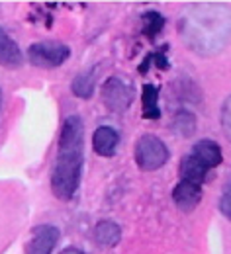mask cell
<instances>
[{
    "instance_id": "6da1fadb",
    "label": "cell",
    "mask_w": 231,
    "mask_h": 254,
    "mask_svg": "<svg viewBox=\"0 0 231 254\" xmlns=\"http://www.w3.org/2000/svg\"><path fill=\"white\" fill-rule=\"evenodd\" d=\"M182 43L208 59L224 51L231 41V6L222 2H196L178 22Z\"/></svg>"
},
{
    "instance_id": "7a4b0ae2",
    "label": "cell",
    "mask_w": 231,
    "mask_h": 254,
    "mask_svg": "<svg viewBox=\"0 0 231 254\" xmlns=\"http://www.w3.org/2000/svg\"><path fill=\"white\" fill-rule=\"evenodd\" d=\"M84 166V122L80 116H67L59 141L57 157L51 170V191L59 201H71L80 188Z\"/></svg>"
},
{
    "instance_id": "3957f363",
    "label": "cell",
    "mask_w": 231,
    "mask_h": 254,
    "mask_svg": "<svg viewBox=\"0 0 231 254\" xmlns=\"http://www.w3.org/2000/svg\"><path fill=\"white\" fill-rule=\"evenodd\" d=\"M224 162V153L218 141L214 139H200L190 151L180 159L178 164V180L194 182L204 186L208 174Z\"/></svg>"
},
{
    "instance_id": "277c9868",
    "label": "cell",
    "mask_w": 231,
    "mask_h": 254,
    "mask_svg": "<svg viewBox=\"0 0 231 254\" xmlns=\"http://www.w3.org/2000/svg\"><path fill=\"white\" fill-rule=\"evenodd\" d=\"M133 159H135V164L139 166V170L155 172L168 162L170 151L161 137L153 133H143L137 137L133 145Z\"/></svg>"
},
{
    "instance_id": "5b68a950",
    "label": "cell",
    "mask_w": 231,
    "mask_h": 254,
    "mask_svg": "<svg viewBox=\"0 0 231 254\" xmlns=\"http://www.w3.org/2000/svg\"><path fill=\"white\" fill-rule=\"evenodd\" d=\"M26 57L33 66L39 68H57L71 59V47L63 41H35L28 47Z\"/></svg>"
},
{
    "instance_id": "8992f818",
    "label": "cell",
    "mask_w": 231,
    "mask_h": 254,
    "mask_svg": "<svg viewBox=\"0 0 231 254\" xmlns=\"http://www.w3.org/2000/svg\"><path fill=\"white\" fill-rule=\"evenodd\" d=\"M100 98L108 112L124 114L132 108L133 88L122 76H108L100 86Z\"/></svg>"
},
{
    "instance_id": "52a82bcc",
    "label": "cell",
    "mask_w": 231,
    "mask_h": 254,
    "mask_svg": "<svg viewBox=\"0 0 231 254\" xmlns=\"http://www.w3.org/2000/svg\"><path fill=\"white\" fill-rule=\"evenodd\" d=\"M59 239H61V231L55 225H49V223L37 225L30 233L24 254H53Z\"/></svg>"
},
{
    "instance_id": "ba28073f",
    "label": "cell",
    "mask_w": 231,
    "mask_h": 254,
    "mask_svg": "<svg viewBox=\"0 0 231 254\" xmlns=\"http://www.w3.org/2000/svg\"><path fill=\"white\" fill-rule=\"evenodd\" d=\"M202 195H204V186L194 182L178 180L176 186L172 188V201L182 213H192L200 205Z\"/></svg>"
},
{
    "instance_id": "9c48e42d",
    "label": "cell",
    "mask_w": 231,
    "mask_h": 254,
    "mask_svg": "<svg viewBox=\"0 0 231 254\" xmlns=\"http://www.w3.org/2000/svg\"><path fill=\"white\" fill-rule=\"evenodd\" d=\"M120 145V133L112 126H100L92 133V149L98 157L110 159L116 155V149Z\"/></svg>"
},
{
    "instance_id": "30bf717a",
    "label": "cell",
    "mask_w": 231,
    "mask_h": 254,
    "mask_svg": "<svg viewBox=\"0 0 231 254\" xmlns=\"http://www.w3.org/2000/svg\"><path fill=\"white\" fill-rule=\"evenodd\" d=\"M24 63L22 49L12 39V35L0 26V66L4 68H18Z\"/></svg>"
},
{
    "instance_id": "8fae6325",
    "label": "cell",
    "mask_w": 231,
    "mask_h": 254,
    "mask_svg": "<svg viewBox=\"0 0 231 254\" xmlns=\"http://www.w3.org/2000/svg\"><path fill=\"white\" fill-rule=\"evenodd\" d=\"M159 94H161V88L157 84H143L141 86V116L143 120H159L161 118V108H159Z\"/></svg>"
},
{
    "instance_id": "7c38bea8",
    "label": "cell",
    "mask_w": 231,
    "mask_h": 254,
    "mask_svg": "<svg viewBox=\"0 0 231 254\" xmlns=\"http://www.w3.org/2000/svg\"><path fill=\"white\" fill-rule=\"evenodd\" d=\"M94 241L102 249H114L122 241V227L116 221L102 219L94 225Z\"/></svg>"
},
{
    "instance_id": "4fadbf2b",
    "label": "cell",
    "mask_w": 231,
    "mask_h": 254,
    "mask_svg": "<svg viewBox=\"0 0 231 254\" xmlns=\"http://www.w3.org/2000/svg\"><path fill=\"white\" fill-rule=\"evenodd\" d=\"M96 68L98 66H90L86 70H80L73 82H71V92L80 98V100H90L96 92Z\"/></svg>"
},
{
    "instance_id": "5bb4252c",
    "label": "cell",
    "mask_w": 231,
    "mask_h": 254,
    "mask_svg": "<svg viewBox=\"0 0 231 254\" xmlns=\"http://www.w3.org/2000/svg\"><path fill=\"white\" fill-rule=\"evenodd\" d=\"M196 127H198L196 116L184 108L178 110L170 120V131L174 135H180V137H192L196 133Z\"/></svg>"
},
{
    "instance_id": "9a60e30c",
    "label": "cell",
    "mask_w": 231,
    "mask_h": 254,
    "mask_svg": "<svg viewBox=\"0 0 231 254\" xmlns=\"http://www.w3.org/2000/svg\"><path fill=\"white\" fill-rule=\"evenodd\" d=\"M141 33L147 39H155L165 28V16L159 10H147L141 14Z\"/></svg>"
},
{
    "instance_id": "2e32d148",
    "label": "cell",
    "mask_w": 231,
    "mask_h": 254,
    "mask_svg": "<svg viewBox=\"0 0 231 254\" xmlns=\"http://www.w3.org/2000/svg\"><path fill=\"white\" fill-rule=\"evenodd\" d=\"M220 213L231 221V170L228 172V178L222 186V193H220V201H218Z\"/></svg>"
},
{
    "instance_id": "e0dca14e",
    "label": "cell",
    "mask_w": 231,
    "mask_h": 254,
    "mask_svg": "<svg viewBox=\"0 0 231 254\" xmlns=\"http://www.w3.org/2000/svg\"><path fill=\"white\" fill-rule=\"evenodd\" d=\"M220 126L224 135L228 137V141L231 143V96H228L222 104V110H220Z\"/></svg>"
},
{
    "instance_id": "ac0fdd59",
    "label": "cell",
    "mask_w": 231,
    "mask_h": 254,
    "mask_svg": "<svg viewBox=\"0 0 231 254\" xmlns=\"http://www.w3.org/2000/svg\"><path fill=\"white\" fill-rule=\"evenodd\" d=\"M151 63L157 64V68H168V59H166L165 53H149V55L143 59V63L139 64V72L145 74V70H149Z\"/></svg>"
},
{
    "instance_id": "d6986e66",
    "label": "cell",
    "mask_w": 231,
    "mask_h": 254,
    "mask_svg": "<svg viewBox=\"0 0 231 254\" xmlns=\"http://www.w3.org/2000/svg\"><path fill=\"white\" fill-rule=\"evenodd\" d=\"M59 254H86L84 251H80V249H77V247H69L65 251H61Z\"/></svg>"
},
{
    "instance_id": "ffe728a7",
    "label": "cell",
    "mask_w": 231,
    "mask_h": 254,
    "mask_svg": "<svg viewBox=\"0 0 231 254\" xmlns=\"http://www.w3.org/2000/svg\"><path fill=\"white\" fill-rule=\"evenodd\" d=\"M0 106H2V90H0Z\"/></svg>"
}]
</instances>
